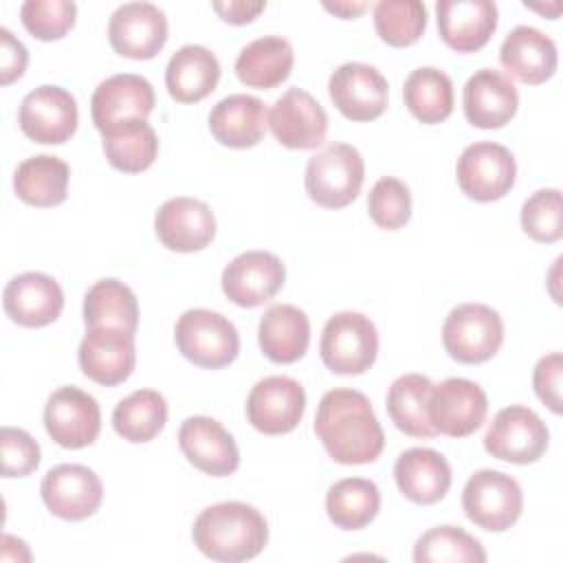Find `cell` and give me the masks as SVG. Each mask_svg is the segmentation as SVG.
<instances>
[{
  "label": "cell",
  "mask_w": 563,
  "mask_h": 563,
  "mask_svg": "<svg viewBox=\"0 0 563 563\" xmlns=\"http://www.w3.org/2000/svg\"><path fill=\"white\" fill-rule=\"evenodd\" d=\"M314 433L328 455L339 464H369L385 446L383 427L365 394L356 389H330L314 416Z\"/></svg>",
  "instance_id": "cell-1"
},
{
  "label": "cell",
  "mask_w": 563,
  "mask_h": 563,
  "mask_svg": "<svg viewBox=\"0 0 563 563\" xmlns=\"http://www.w3.org/2000/svg\"><path fill=\"white\" fill-rule=\"evenodd\" d=\"M191 537L196 548L222 563L255 559L268 543L264 515L244 501H220L200 510Z\"/></svg>",
  "instance_id": "cell-2"
},
{
  "label": "cell",
  "mask_w": 563,
  "mask_h": 563,
  "mask_svg": "<svg viewBox=\"0 0 563 563\" xmlns=\"http://www.w3.org/2000/svg\"><path fill=\"white\" fill-rule=\"evenodd\" d=\"M178 352L198 367L222 369L238 358L240 334L220 312L207 308L185 310L174 325Z\"/></svg>",
  "instance_id": "cell-3"
},
{
  "label": "cell",
  "mask_w": 563,
  "mask_h": 563,
  "mask_svg": "<svg viewBox=\"0 0 563 563\" xmlns=\"http://www.w3.org/2000/svg\"><path fill=\"white\" fill-rule=\"evenodd\" d=\"M363 178L365 163L361 152L347 143H332L308 161L303 185L319 207L341 209L356 200Z\"/></svg>",
  "instance_id": "cell-4"
},
{
  "label": "cell",
  "mask_w": 563,
  "mask_h": 563,
  "mask_svg": "<svg viewBox=\"0 0 563 563\" xmlns=\"http://www.w3.org/2000/svg\"><path fill=\"white\" fill-rule=\"evenodd\" d=\"M319 352L330 372L341 376L363 374L374 365L378 354L376 325L361 312H336L323 325Z\"/></svg>",
  "instance_id": "cell-5"
},
{
  "label": "cell",
  "mask_w": 563,
  "mask_h": 563,
  "mask_svg": "<svg viewBox=\"0 0 563 563\" xmlns=\"http://www.w3.org/2000/svg\"><path fill=\"white\" fill-rule=\"evenodd\" d=\"M442 343L457 363H484L493 358L504 343V321L499 312L486 303H460L444 319Z\"/></svg>",
  "instance_id": "cell-6"
},
{
  "label": "cell",
  "mask_w": 563,
  "mask_h": 563,
  "mask_svg": "<svg viewBox=\"0 0 563 563\" xmlns=\"http://www.w3.org/2000/svg\"><path fill=\"white\" fill-rule=\"evenodd\" d=\"M462 508L475 526L504 532L517 523L523 510V493L515 477L501 471H475L462 490Z\"/></svg>",
  "instance_id": "cell-7"
},
{
  "label": "cell",
  "mask_w": 563,
  "mask_h": 563,
  "mask_svg": "<svg viewBox=\"0 0 563 563\" xmlns=\"http://www.w3.org/2000/svg\"><path fill=\"white\" fill-rule=\"evenodd\" d=\"M455 176L460 189L471 200L493 202L512 189L517 178V163L506 145L477 141L466 145L460 154Z\"/></svg>",
  "instance_id": "cell-8"
},
{
  "label": "cell",
  "mask_w": 563,
  "mask_h": 563,
  "mask_svg": "<svg viewBox=\"0 0 563 563\" xmlns=\"http://www.w3.org/2000/svg\"><path fill=\"white\" fill-rule=\"evenodd\" d=\"M550 442L545 422L523 405H510L495 413L484 435V449L510 464L537 462Z\"/></svg>",
  "instance_id": "cell-9"
},
{
  "label": "cell",
  "mask_w": 563,
  "mask_h": 563,
  "mask_svg": "<svg viewBox=\"0 0 563 563\" xmlns=\"http://www.w3.org/2000/svg\"><path fill=\"white\" fill-rule=\"evenodd\" d=\"M486 411L488 398L484 389L468 378L451 376L431 389L429 420L435 433H444L449 438H466L482 427Z\"/></svg>",
  "instance_id": "cell-10"
},
{
  "label": "cell",
  "mask_w": 563,
  "mask_h": 563,
  "mask_svg": "<svg viewBox=\"0 0 563 563\" xmlns=\"http://www.w3.org/2000/svg\"><path fill=\"white\" fill-rule=\"evenodd\" d=\"M79 112L75 97L59 88L44 84L31 90L18 110L20 130L35 143L59 145L66 143L77 130Z\"/></svg>",
  "instance_id": "cell-11"
},
{
  "label": "cell",
  "mask_w": 563,
  "mask_h": 563,
  "mask_svg": "<svg viewBox=\"0 0 563 563\" xmlns=\"http://www.w3.org/2000/svg\"><path fill=\"white\" fill-rule=\"evenodd\" d=\"M306 391L290 376H266L257 380L246 398V420L266 435L290 433L303 418Z\"/></svg>",
  "instance_id": "cell-12"
},
{
  "label": "cell",
  "mask_w": 563,
  "mask_h": 563,
  "mask_svg": "<svg viewBox=\"0 0 563 563\" xmlns=\"http://www.w3.org/2000/svg\"><path fill=\"white\" fill-rule=\"evenodd\" d=\"M46 433L64 449H84L92 444L101 431V409L97 400L75 387L55 389L44 405Z\"/></svg>",
  "instance_id": "cell-13"
},
{
  "label": "cell",
  "mask_w": 563,
  "mask_h": 563,
  "mask_svg": "<svg viewBox=\"0 0 563 563\" xmlns=\"http://www.w3.org/2000/svg\"><path fill=\"white\" fill-rule=\"evenodd\" d=\"M40 493L51 515L64 521H81L99 510L103 484L84 464H57L44 475Z\"/></svg>",
  "instance_id": "cell-14"
},
{
  "label": "cell",
  "mask_w": 563,
  "mask_h": 563,
  "mask_svg": "<svg viewBox=\"0 0 563 563\" xmlns=\"http://www.w3.org/2000/svg\"><path fill=\"white\" fill-rule=\"evenodd\" d=\"M328 92L336 110L350 121H374L387 108V79L369 64L345 62L328 79Z\"/></svg>",
  "instance_id": "cell-15"
},
{
  "label": "cell",
  "mask_w": 563,
  "mask_h": 563,
  "mask_svg": "<svg viewBox=\"0 0 563 563\" xmlns=\"http://www.w3.org/2000/svg\"><path fill=\"white\" fill-rule=\"evenodd\" d=\"M286 282L282 260L268 251H244L222 271V290L235 306L257 308L271 301Z\"/></svg>",
  "instance_id": "cell-16"
},
{
  "label": "cell",
  "mask_w": 563,
  "mask_h": 563,
  "mask_svg": "<svg viewBox=\"0 0 563 563\" xmlns=\"http://www.w3.org/2000/svg\"><path fill=\"white\" fill-rule=\"evenodd\" d=\"M268 128L288 150H314L325 141L328 112L303 88H288L268 112Z\"/></svg>",
  "instance_id": "cell-17"
},
{
  "label": "cell",
  "mask_w": 563,
  "mask_h": 563,
  "mask_svg": "<svg viewBox=\"0 0 563 563\" xmlns=\"http://www.w3.org/2000/svg\"><path fill=\"white\" fill-rule=\"evenodd\" d=\"M108 40L121 57L152 59L167 42V18L152 2H125L110 15Z\"/></svg>",
  "instance_id": "cell-18"
},
{
  "label": "cell",
  "mask_w": 563,
  "mask_h": 563,
  "mask_svg": "<svg viewBox=\"0 0 563 563\" xmlns=\"http://www.w3.org/2000/svg\"><path fill=\"white\" fill-rule=\"evenodd\" d=\"M81 372L106 387H114L130 378L136 365L134 334L119 328H88L79 343Z\"/></svg>",
  "instance_id": "cell-19"
},
{
  "label": "cell",
  "mask_w": 563,
  "mask_h": 563,
  "mask_svg": "<svg viewBox=\"0 0 563 563\" xmlns=\"http://www.w3.org/2000/svg\"><path fill=\"white\" fill-rule=\"evenodd\" d=\"M178 446L189 464L211 477H227L240 466L233 435L209 416H189L178 429Z\"/></svg>",
  "instance_id": "cell-20"
},
{
  "label": "cell",
  "mask_w": 563,
  "mask_h": 563,
  "mask_svg": "<svg viewBox=\"0 0 563 563\" xmlns=\"http://www.w3.org/2000/svg\"><path fill=\"white\" fill-rule=\"evenodd\" d=\"M154 229L163 246L176 253L202 251L216 235V218L207 202L189 196L165 200L156 216Z\"/></svg>",
  "instance_id": "cell-21"
},
{
  "label": "cell",
  "mask_w": 563,
  "mask_h": 563,
  "mask_svg": "<svg viewBox=\"0 0 563 563\" xmlns=\"http://www.w3.org/2000/svg\"><path fill=\"white\" fill-rule=\"evenodd\" d=\"M154 88L145 77L134 73H119L103 79L95 88L90 97V114L95 128L106 132L121 121L147 119L154 110Z\"/></svg>",
  "instance_id": "cell-22"
},
{
  "label": "cell",
  "mask_w": 563,
  "mask_h": 563,
  "mask_svg": "<svg viewBox=\"0 0 563 563\" xmlns=\"http://www.w3.org/2000/svg\"><path fill=\"white\" fill-rule=\"evenodd\" d=\"M464 117L482 130L504 128L519 108V92L512 79L495 68L475 70L462 90Z\"/></svg>",
  "instance_id": "cell-23"
},
{
  "label": "cell",
  "mask_w": 563,
  "mask_h": 563,
  "mask_svg": "<svg viewBox=\"0 0 563 563\" xmlns=\"http://www.w3.org/2000/svg\"><path fill=\"white\" fill-rule=\"evenodd\" d=\"M7 317L24 328H44L62 314L64 290L46 273L15 275L2 292Z\"/></svg>",
  "instance_id": "cell-24"
},
{
  "label": "cell",
  "mask_w": 563,
  "mask_h": 563,
  "mask_svg": "<svg viewBox=\"0 0 563 563\" xmlns=\"http://www.w3.org/2000/svg\"><path fill=\"white\" fill-rule=\"evenodd\" d=\"M435 20L442 42L457 53H475L497 29V4L490 0H440Z\"/></svg>",
  "instance_id": "cell-25"
},
{
  "label": "cell",
  "mask_w": 563,
  "mask_h": 563,
  "mask_svg": "<svg viewBox=\"0 0 563 563\" xmlns=\"http://www.w3.org/2000/svg\"><path fill=\"white\" fill-rule=\"evenodd\" d=\"M394 479L409 501L429 506L446 497L451 488V466L442 453L427 446H413L398 455Z\"/></svg>",
  "instance_id": "cell-26"
},
{
  "label": "cell",
  "mask_w": 563,
  "mask_h": 563,
  "mask_svg": "<svg viewBox=\"0 0 563 563\" xmlns=\"http://www.w3.org/2000/svg\"><path fill=\"white\" fill-rule=\"evenodd\" d=\"M499 62L508 75L528 86H537L548 81L556 70V44L539 29L519 24L501 42Z\"/></svg>",
  "instance_id": "cell-27"
},
{
  "label": "cell",
  "mask_w": 563,
  "mask_h": 563,
  "mask_svg": "<svg viewBox=\"0 0 563 563\" xmlns=\"http://www.w3.org/2000/svg\"><path fill=\"white\" fill-rule=\"evenodd\" d=\"M268 112L262 99L253 95H229L209 112V130L220 145L244 150L262 141Z\"/></svg>",
  "instance_id": "cell-28"
},
{
  "label": "cell",
  "mask_w": 563,
  "mask_h": 563,
  "mask_svg": "<svg viewBox=\"0 0 563 563\" xmlns=\"http://www.w3.org/2000/svg\"><path fill=\"white\" fill-rule=\"evenodd\" d=\"M220 81V62L216 53L200 44L180 46L167 62L165 86L178 103H196L216 90Z\"/></svg>",
  "instance_id": "cell-29"
},
{
  "label": "cell",
  "mask_w": 563,
  "mask_h": 563,
  "mask_svg": "<svg viewBox=\"0 0 563 563\" xmlns=\"http://www.w3.org/2000/svg\"><path fill=\"white\" fill-rule=\"evenodd\" d=\"M257 339L266 358L288 365L306 354L310 343V321L297 306L275 303L262 314Z\"/></svg>",
  "instance_id": "cell-30"
},
{
  "label": "cell",
  "mask_w": 563,
  "mask_h": 563,
  "mask_svg": "<svg viewBox=\"0 0 563 563\" xmlns=\"http://www.w3.org/2000/svg\"><path fill=\"white\" fill-rule=\"evenodd\" d=\"M295 53L286 37L264 35L249 42L235 59V75L249 88L271 90L288 79Z\"/></svg>",
  "instance_id": "cell-31"
},
{
  "label": "cell",
  "mask_w": 563,
  "mask_h": 563,
  "mask_svg": "<svg viewBox=\"0 0 563 563\" xmlns=\"http://www.w3.org/2000/svg\"><path fill=\"white\" fill-rule=\"evenodd\" d=\"M70 167L53 154H35L22 161L13 174L18 198L33 207H57L66 200Z\"/></svg>",
  "instance_id": "cell-32"
},
{
  "label": "cell",
  "mask_w": 563,
  "mask_h": 563,
  "mask_svg": "<svg viewBox=\"0 0 563 563\" xmlns=\"http://www.w3.org/2000/svg\"><path fill=\"white\" fill-rule=\"evenodd\" d=\"M101 136L106 161L119 172L141 174L156 161L158 136L147 119L121 121L101 132Z\"/></svg>",
  "instance_id": "cell-33"
},
{
  "label": "cell",
  "mask_w": 563,
  "mask_h": 563,
  "mask_svg": "<svg viewBox=\"0 0 563 563\" xmlns=\"http://www.w3.org/2000/svg\"><path fill=\"white\" fill-rule=\"evenodd\" d=\"M84 323L86 328H119L134 334L139 328L136 295L114 277L95 282L84 297Z\"/></svg>",
  "instance_id": "cell-34"
},
{
  "label": "cell",
  "mask_w": 563,
  "mask_h": 563,
  "mask_svg": "<svg viewBox=\"0 0 563 563\" xmlns=\"http://www.w3.org/2000/svg\"><path fill=\"white\" fill-rule=\"evenodd\" d=\"M433 383L422 374L398 376L387 391V413L391 422L411 438H433L435 429L429 420V396Z\"/></svg>",
  "instance_id": "cell-35"
},
{
  "label": "cell",
  "mask_w": 563,
  "mask_h": 563,
  "mask_svg": "<svg viewBox=\"0 0 563 563\" xmlns=\"http://www.w3.org/2000/svg\"><path fill=\"white\" fill-rule=\"evenodd\" d=\"M380 510V490L372 479L345 477L334 482L325 495L328 519L341 530L365 528Z\"/></svg>",
  "instance_id": "cell-36"
},
{
  "label": "cell",
  "mask_w": 563,
  "mask_h": 563,
  "mask_svg": "<svg viewBox=\"0 0 563 563\" xmlns=\"http://www.w3.org/2000/svg\"><path fill=\"white\" fill-rule=\"evenodd\" d=\"M407 110L427 125L440 123L453 112V81L433 66H420L409 73L402 88Z\"/></svg>",
  "instance_id": "cell-37"
},
{
  "label": "cell",
  "mask_w": 563,
  "mask_h": 563,
  "mask_svg": "<svg viewBox=\"0 0 563 563\" xmlns=\"http://www.w3.org/2000/svg\"><path fill=\"white\" fill-rule=\"evenodd\" d=\"M167 422V400L156 389H136L112 411L114 431L134 444L154 440Z\"/></svg>",
  "instance_id": "cell-38"
},
{
  "label": "cell",
  "mask_w": 563,
  "mask_h": 563,
  "mask_svg": "<svg viewBox=\"0 0 563 563\" xmlns=\"http://www.w3.org/2000/svg\"><path fill=\"white\" fill-rule=\"evenodd\" d=\"M416 563H484L482 543L457 526H435L422 532L413 545Z\"/></svg>",
  "instance_id": "cell-39"
},
{
  "label": "cell",
  "mask_w": 563,
  "mask_h": 563,
  "mask_svg": "<svg viewBox=\"0 0 563 563\" xmlns=\"http://www.w3.org/2000/svg\"><path fill=\"white\" fill-rule=\"evenodd\" d=\"M374 29L389 46H411L427 29V7L420 0H380L374 4Z\"/></svg>",
  "instance_id": "cell-40"
},
{
  "label": "cell",
  "mask_w": 563,
  "mask_h": 563,
  "mask_svg": "<svg viewBox=\"0 0 563 563\" xmlns=\"http://www.w3.org/2000/svg\"><path fill=\"white\" fill-rule=\"evenodd\" d=\"M521 229L534 242L552 244L563 235L561 191L554 187L537 189L521 207Z\"/></svg>",
  "instance_id": "cell-41"
},
{
  "label": "cell",
  "mask_w": 563,
  "mask_h": 563,
  "mask_svg": "<svg viewBox=\"0 0 563 563\" xmlns=\"http://www.w3.org/2000/svg\"><path fill=\"white\" fill-rule=\"evenodd\" d=\"M77 4L73 0H26L20 7L24 29L44 42L64 37L75 26Z\"/></svg>",
  "instance_id": "cell-42"
},
{
  "label": "cell",
  "mask_w": 563,
  "mask_h": 563,
  "mask_svg": "<svg viewBox=\"0 0 563 563\" xmlns=\"http://www.w3.org/2000/svg\"><path fill=\"white\" fill-rule=\"evenodd\" d=\"M367 211L376 227L396 231L411 218V191L409 187L391 176L374 183L367 196Z\"/></svg>",
  "instance_id": "cell-43"
},
{
  "label": "cell",
  "mask_w": 563,
  "mask_h": 563,
  "mask_svg": "<svg viewBox=\"0 0 563 563\" xmlns=\"http://www.w3.org/2000/svg\"><path fill=\"white\" fill-rule=\"evenodd\" d=\"M0 446H2V477H24L40 466V460H42L40 444L24 429L2 427Z\"/></svg>",
  "instance_id": "cell-44"
},
{
  "label": "cell",
  "mask_w": 563,
  "mask_h": 563,
  "mask_svg": "<svg viewBox=\"0 0 563 563\" xmlns=\"http://www.w3.org/2000/svg\"><path fill=\"white\" fill-rule=\"evenodd\" d=\"M561 374H563V356L561 352H552L541 356L532 372V385L539 400L554 413L563 411L561 405Z\"/></svg>",
  "instance_id": "cell-45"
},
{
  "label": "cell",
  "mask_w": 563,
  "mask_h": 563,
  "mask_svg": "<svg viewBox=\"0 0 563 563\" xmlns=\"http://www.w3.org/2000/svg\"><path fill=\"white\" fill-rule=\"evenodd\" d=\"M29 64V51L24 44L13 37V33L2 26L0 29V84L9 86L11 81L20 79Z\"/></svg>",
  "instance_id": "cell-46"
},
{
  "label": "cell",
  "mask_w": 563,
  "mask_h": 563,
  "mask_svg": "<svg viewBox=\"0 0 563 563\" xmlns=\"http://www.w3.org/2000/svg\"><path fill=\"white\" fill-rule=\"evenodd\" d=\"M213 11L229 24H246L264 11L266 2H246V0H229V2H213Z\"/></svg>",
  "instance_id": "cell-47"
},
{
  "label": "cell",
  "mask_w": 563,
  "mask_h": 563,
  "mask_svg": "<svg viewBox=\"0 0 563 563\" xmlns=\"http://www.w3.org/2000/svg\"><path fill=\"white\" fill-rule=\"evenodd\" d=\"M323 7H325L328 11L341 15V18H356L358 13H363V11L367 9L365 2H334V4L325 2Z\"/></svg>",
  "instance_id": "cell-48"
}]
</instances>
